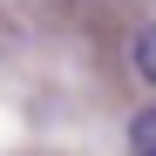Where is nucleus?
<instances>
[{
	"label": "nucleus",
	"instance_id": "f257e3e1",
	"mask_svg": "<svg viewBox=\"0 0 156 156\" xmlns=\"http://www.w3.org/2000/svg\"><path fill=\"white\" fill-rule=\"evenodd\" d=\"M129 61H136V75L156 88V20H149V27H136V41H129Z\"/></svg>",
	"mask_w": 156,
	"mask_h": 156
},
{
	"label": "nucleus",
	"instance_id": "f03ea898",
	"mask_svg": "<svg viewBox=\"0 0 156 156\" xmlns=\"http://www.w3.org/2000/svg\"><path fill=\"white\" fill-rule=\"evenodd\" d=\"M129 156H156V109L129 115Z\"/></svg>",
	"mask_w": 156,
	"mask_h": 156
}]
</instances>
